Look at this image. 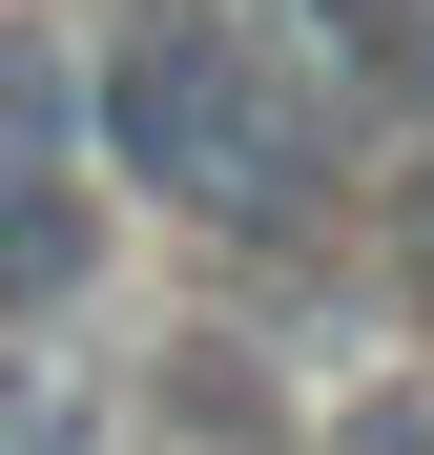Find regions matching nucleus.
Returning <instances> with one entry per match:
<instances>
[{"label": "nucleus", "instance_id": "nucleus-1", "mask_svg": "<svg viewBox=\"0 0 434 455\" xmlns=\"http://www.w3.org/2000/svg\"><path fill=\"white\" fill-rule=\"evenodd\" d=\"M83 145L186 207V228H249V249H289V228L331 207V124H311V62H289L269 21H228V0H124L104 62H83Z\"/></svg>", "mask_w": 434, "mask_h": 455}, {"label": "nucleus", "instance_id": "nucleus-3", "mask_svg": "<svg viewBox=\"0 0 434 455\" xmlns=\"http://www.w3.org/2000/svg\"><path fill=\"white\" fill-rule=\"evenodd\" d=\"M351 455H434V414H414V394H393V414H351Z\"/></svg>", "mask_w": 434, "mask_h": 455}, {"label": "nucleus", "instance_id": "nucleus-2", "mask_svg": "<svg viewBox=\"0 0 434 455\" xmlns=\"http://www.w3.org/2000/svg\"><path fill=\"white\" fill-rule=\"evenodd\" d=\"M83 290V104L0 84V331H42Z\"/></svg>", "mask_w": 434, "mask_h": 455}]
</instances>
